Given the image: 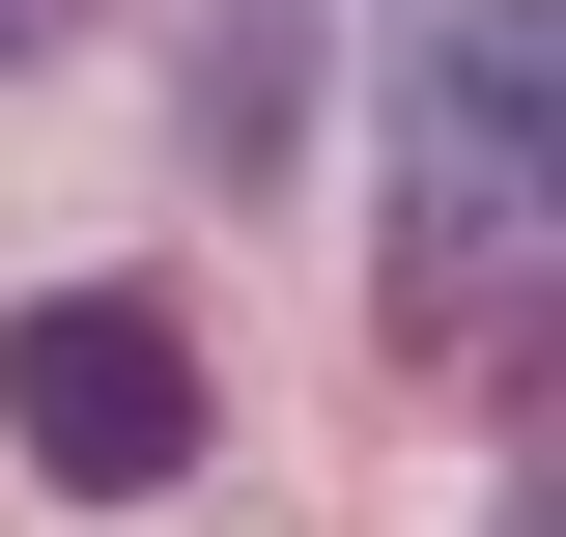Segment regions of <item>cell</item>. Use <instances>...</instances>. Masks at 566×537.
I'll list each match as a JSON object with an SVG mask.
<instances>
[{"mask_svg":"<svg viewBox=\"0 0 566 537\" xmlns=\"http://www.w3.org/2000/svg\"><path fill=\"white\" fill-rule=\"evenodd\" d=\"M283 141H312V0H199V170L283 199Z\"/></svg>","mask_w":566,"mask_h":537,"instance_id":"3","label":"cell"},{"mask_svg":"<svg viewBox=\"0 0 566 537\" xmlns=\"http://www.w3.org/2000/svg\"><path fill=\"white\" fill-rule=\"evenodd\" d=\"M482 537H538V509H482Z\"/></svg>","mask_w":566,"mask_h":537,"instance_id":"5","label":"cell"},{"mask_svg":"<svg viewBox=\"0 0 566 537\" xmlns=\"http://www.w3.org/2000/svg\"><path fill=\"white\" fill-rule=\"evenodd\" d=\"M368 141H397V339H510L538 199H566V29L538 0H397Z\"/></svg>","mask_w":566,"mask_h":537,"instance_id":"1","label":"cell"},{"mask_svg":"<svg viewBox=\"0 0 566 537\" xmlns=\"http://www.w3.org/2000/svg\"><path fill=\"white\" fill-rule=\"evenodd\" d=\"M57 29H85V0H0V57H57Z\"/></svg>","mask_w":566,"mask_h":537,"instance_id":"4","label":"cell"},{"mask_svg":"<svg viewBox=\"0 0 566 537\" xmlns=\"http://www.w3.org/2000/svg\"><path fill=\"white\" fill-rule=\"evenodd\" d=\"M199 339H170V283H29L0 312V453L57 481V509H142V481H199Z\"/></svg>","mask_w":566,"mask_h":537,"instance_id":"2","label":"cell"}]
</instances>
